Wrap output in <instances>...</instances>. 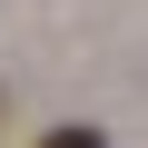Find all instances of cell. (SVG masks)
Instances as JSON below:
<instances>
[{"label": "cell", "mask_w": 148, "mask_h": 148, "mask_svg": "<svg viewBox=\"0 0 148 148\" xmlns=\"http://www.w3.org/2000/svg\"><path fill=\"white\" fill-rule=\"evenodd\" d=\"M40 148H109V138H99V128H49Z\"/></svg>", "instance_id": "1"}]
</instances>
